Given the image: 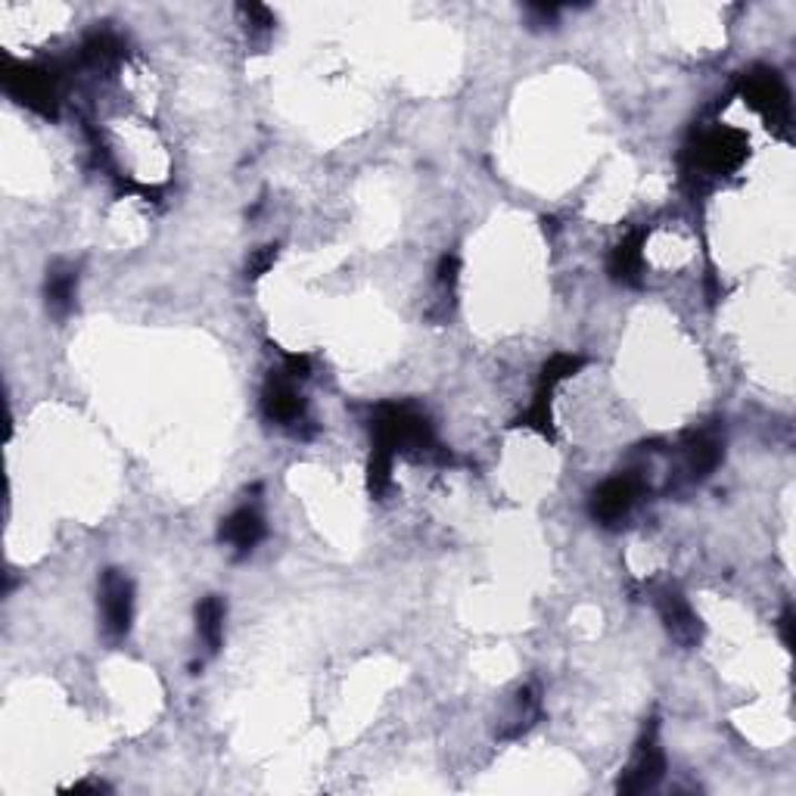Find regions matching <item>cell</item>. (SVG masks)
<instances>
[{"mask_svg":"<svg viewBox=\"0 0 796 796\" xmlns=\"http://www.w3.org/2000/svg\"><path fill=\"white\" fill-rule=\"evenodd\" d=\"M119 57H122V41L110 32L91 34V38L84 41V48H81V63L91 66L97 72L112 69V66L119 63Z\"/></svg>","mask_w":796,"mask_h":796,"instance_id":"9a60e30c","label":"cell"},{"mask_svg":"<svg viewBox=\"0 0 796 796\" xmlns=\"http://www.w3.org/2000/svg\"><path fill=\"white\" fill-rule=\"evenodd\" d=\"M585 364L582 355H554V359L545 361V367H542V376H538V390H535V399H545L551 402V395L554 390L561 386L563 380H570V376L576 374L578 367Z\"/></svg>","mask_w":796,"mask_h":796,"instance_id":"2e32d148","label":"cell"},{"mask_svg":"<svg viewBox=\"0 0 796 796\" xmlns=\"http://www.w3.org/2000/svg\"><path fill=\"white\" fill-rule=\"evenodd\" d=\"M376 449H386L392 454H433L436 452V439L430 421L407 405H383L376 411L371 423Z\"/></svg>","mask_w":796,"mask_h":796,"instance_id":"6da1fadb","label":"cell"},{"mask_svg":"<svg viewBox=\"0 0 796 796\" xmlns=\"http://www.w3.org/2000/svg\"><path fill=\"white\" fill-rule=\"evenodd\" d=\"M219 538L228 547H234L236 557H246L265 538V516L259 514L255 507H240V511L221 520Z\"/></svg>","mask_w":796,"mask_h":796,"instance_id":"30bf717a","label":"cell"},{"mask_svg":"<svg viewBox=\"0 0 796 796\" xmlns=\"http://www.w3.org/2000/svg\"><path fill=\"white\" fill-rule=\"evenodd\" d=\"M3 88H7V94L17 97L22 107L41 112V115H57L60 75L53 69H48V66L7 63V69H3Z\"/></svg>","mask_w":796,"mask_h":796,"instance_id":"3957f363","label":"cell"},{"mask_svg":"<svg viewBox=\"0 0 796 796\" xmlns=\"http://www.w3.org/2000/svg\"><path fill=\"white\" fill-rule=\"evenodd\" d=\"M656 609H659V619L666 625V632L672 635V641H678L682 647H697L703 638V628H701V619H697V613L691 609L685 597L678 592H659L656 597Z\"/></svg>","mask_w":796,"mask_h":796,"instance_id":"9c48e42d","label":"cell"},{"mask_svg":"<svg viewBox=\"0 0 796 796\" xmlns=\"http://www.w3.org/2000/svg\"><path fill=\"white\" fill-rule=\"evenodd\" d=\"M75 286H79V271L69 262H57L48 271V283H44V299H48V312L63 321L66 314L75 305Z\"/></svg>","mask_w":796,"mask_h":796,"instance_id":"4fadbf2b","label":"cell"},{"mask_svg":"<svg viewBox=\"0 0 796 796\" xmlns=\"http://www.w3.org/2000/svg\"><path fill=\"white\" fill-rule=\"evenodd\" d=\"M780 641H784L787 651L794 647V609L790 607L784 609V616H780Z\"/></svg>","mask_w":796,"mask_h":796,"instance_id":"603a6c76","label":"cell"},{"mask_svg":"<svg viewBox=\"0 0 796 796\" xmlns=\"http://www.w3.org/2000/svg\"><path fill=\"white\" fill-rule=\"evenodd\" d=\"M457 271H461V262L454 255H442L436 268V283L442 290V296H452L454 286H457Z\"/></svg>","mask_w":796,"mask_h":796,"instance_id":"d6986e66","label":"cell"},{"mask_svg":"<svg viewBox=\"0 0 796 796\" xmlns=\"http://www.w3.org/2000/svg\"><path fill=\"white\" fill-rule=\"evenodd\" d=\"M740 94H744V100L753 110L763 115L768 128L787 134V125H790V94H787V88H784V81H780L775 69L756 66V69L744 72Z\"/></svg>","mask_w":796,"mask_h":796,"instance_id":"277c9868","label":"cell"},{"mask_svg":"<svg viewBox=\"0 0 796 796\" xmlns=\"http://www.w3.org/2000/svg\"><path fill=\"white\" fill-rule=\"evenodd\" d=\"M283 374L293 376V380H305V376L312 374V361L305 359V355H286L283 359Z\"/></svg>","mask_w":796,"mask_h":796,"instance_id":"7402d4cb","label":"cell"},{"mask_svg":"<svg viewBox=\"0 0 796 796\" xmlns=\"http://www.w3.org/2000/svg\"><path fill=\"white\" fill-rule=\"evenodd\" d=\"M682 452H685V467L691 473V480H706L722 461V439L713 430L687 433Z\"/></svg>","mask_w":796,"mask_h":796,"instance_id":"7c38bea8","label":"cell"},{"mask_svg":"<svg viewBox=\"0 0 796 796\" xmlns=\"http://www.w3.org/2000/svg\"><path fill=\"white\" fill-rule=\"evenodd\" d=\"M293 383L296 380L286 376L283 371L268 376L265 390H262V411H265V417L271 423L299 433V423H305V399L299 395Z\"/></svg>","mask_w":796,"mask_h":796,"instance_id":"52a82bcc","label":"cell"},{"mask_svg":"<svg viewBox=\"0 0 796 796\" xmlns=\"http://www.w3.org/2000/svg\"><path fill=\"white\" fill-rule=\"evenodd\" d=\"M100 616L110 641H122L134 619V585L122 570H107L100 578Z\"/></svg>","mask_w":796,"mask_h":796,"instance_id":"8992f818","label":"cell"},{"mask_svg":"<svg viewBox=\"0 0 796 796\" xmlns=\"http://www.w3.org/2000/svg\"><path fill=\"white\" fill-rule=\"evenodd\" d=\"M240 13L250 19V26L255 32H271V26H274V17H271V10L262 7V3H243L240 7Z\"/></svg>","mask_w":796,"mask_h":796,"instance_id":"44dd1931","label":"cell"},{"mask_svg":"<svg viewBox=\"0 0 796 796\" xmlns=\"http://www.w3.org/2000/svg\"><path fill=\"white\" fill-rule=\"evenodd\" d=\"M274 262H278V246H262V250H255L250 255V262H246V278H262V274H268L271 268H274Z\"/></svg>","mask_w":796,"mask_h":796,"instance_id":"ffe728a7","label":"cell"},{"mask_svg":"<svg viewBox=\"0 0 796 796\" xmlns=\"http://www.w3.org/2000/svg\"><path fill=\"white\" fill-rule=\"evenodd\" d=\"M638 480L635 476H613L592 495V516L601 526H619L632 514L638 501Z\"/></svg>","mask_w":796,"mask_h":796,"instance_id":"ba28073f","label":"cell"},{"mask_svg":"<svg viewBox=\"0 0 796 796\" xmlns=\"http://www.w3.org/2000/svg\"><path fill=\"white\" fill-rule=\"evenodd\" d=\"M663 775H666V756H663V747L656 740V722H651L641 734L632 763L623 768V778L616 784V790L625 796L647 794L663 780Z\"/></svg>","mask_w":796,"mask_h":796,"instance_id":"5b68a950","label":"cell"},{"mask_svg":"<svg viewBox=\"0 0 796 796\" xmlns=\"http://www.w3.org/2000/svg\"><path fill=\"white\" fill-rule=\"evenodd\" d=\"M644 240L647 236L635 231V234H628L623 243H616L613 252H609L607 259V271L609 278L616 283H623V286H641V271H644Z\"/></svg>","mask_w":796,"mask_h":796,"instance_id":"8fae6325","label":"cell"},{"mask_svg":"<svg viewBox=\"0 0 796 796\" xmlns=\"http://www.w3.org/2000/svg\"><path fill=\"white\" fill-rule=\"evenodd\" d=\"M538 716H542V701H538L535 687H523L516 694L514 713L507 718V728L501 732V737H520L523 732H530L532 725L538 722Z\"/></svg>","mask_w":796,"mask_h":796,"instance_id":"e0dca14e","label":"cell"},{"mask_svg":"<svg viewBox=\"0 0 796 796\" xmlns=\"http://www.w3.org/2000/svg\"><path fill=\"white\" fill-rule=\"evenodd\" d=\"M392 461H395V454L386 452V449H376L371 452V464H367V488H371V495H383L392 483Z\"/></svg>","mask_w":796,"mask_h":796,"instance_id":"ac0fdd59","label":"cell"},{"mask_svg":"<svg viewBox=\"0 0 796 796\" xmlns=\"http://www.w3.org/2000/svg\"><path fill=\"white\" fill-rule=\"evenodd\" d=\"M224 616H228V607L221 601L219 594H209L200 601L197 607V632L203 638L205 651L209 654H219L221 641H224Z\"/></svg>","mask_w":796,"mask_h":796,"instance_id":"5bb4252c","label":"cell"},{"mask_svg":"<svg viewBox=\"0 0 796 796\" xmlns=\"http://www.w3.org/2000/svg\"><path fill=\"white\" fill-rule=\"evenodd\" d=\"M687 159H691V172L694 174H703V178L728 174L734 169H740V162L747 159V138L734 128L706 131L687 150Z\"/></svg>","mask_w":796,"mask_h":796,"instance_id":"7a4b0ae2","label":"cell"}]
</instances>
